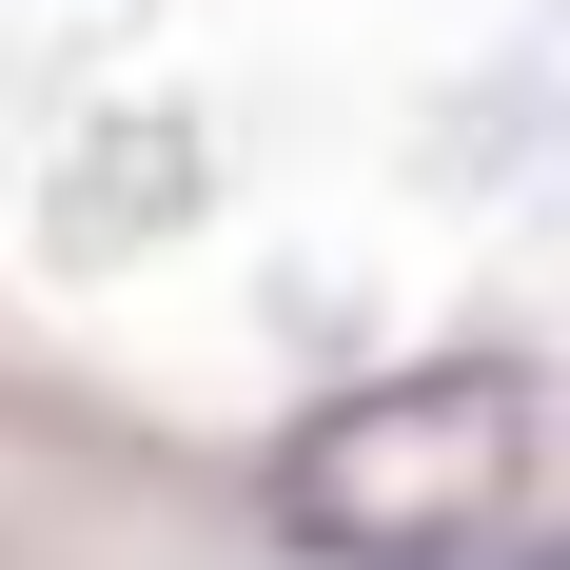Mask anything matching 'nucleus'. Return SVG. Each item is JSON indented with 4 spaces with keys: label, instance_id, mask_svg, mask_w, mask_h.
<instances>
[{
    "label": "nucleus",
    "instance_id": "1",
    "mask_svg": "<svg viewBox=\"0 0 570 570\" xmlns=\"http://www.w3.org/2000/svg\"><path fill=\"white\" fill-rule=\"evenodd\" d=\"M276 512L315 531V551H374V570H472L531 512V374L512 354H433V374L335 394L276 453Z\"/></svg>",
    "mask_w": 570,
    "mask_h": 570
}]
</instances>
